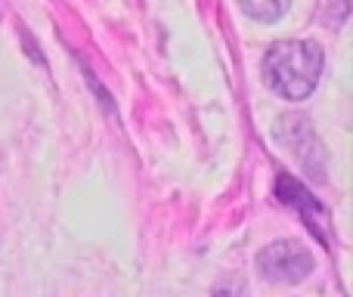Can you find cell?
I'll use <instances>...</instances> for the list:
<instances>
[{"label":"cell","instance_id":"6da1fadb","mask_svg":"<svg viewBox=\"0 0 353 297\" xmlns=\"http://www.w3.org/2000/svg\"><path fill=\"white\" fill-rule=\"evenodd\" d=\"M323 47L316 41H304V37H288L267 50L263 56V81L276 96L288 99V103H301L307 99L319 84L323 74Z\"/></svg>","mask_w":353,"mask_h":297},{"label":"cell","instance_id":"7a4b0ae2","mask_svg":"<svg viewBox=\"0 0 353 297\" xmlns=\"http://www.w3.org/2000/svg\"><path fill=\"white\" fill-rule=\"evenodd\" d=\"M313 267H316V260H313L310 248L294 242V238L273 242L257 254V273L273 285H298L313 273Z\"/></svg>","mask_w":353,"mask_h":297},{"label":"cell","instance_id":"3957f363","mask_svg":"<svg viewBox=\"0 0 353 297\" xmlns=\"http://www.w3.org/2000/svg\"><path fill=\"white\" fill-rule=\"evenodd\" d=\"M276 127V140L288 149V155L307 170L310 180H325V149L313 130L310 118L304 115H282Z\"/></svg>","mask_w":353,"mask_h":297},{"label":"cell","instance_id":"277c9868","mask_svg":"<svg viewBox=\"0 0 353 297\" xmlns=\"http://www.w3.org/2000/svg\"><path fill=\"white\" fill-rule=\"evenodd\" d=\"M276 195H279L282 205H288L307 226H310V232L323 245L335 242V236H332V214H329V207H325L319 198H313V192L301 180H294L292 174H279V180H276Z\"/></svg>","mask_w":353,"mask_h":297},{"label":"cell","instance_id":"5b68a950","mask_svg":"<svg viewBox=\"0 0 353 297\" xmlns=\"http://www.w3.org/2000/svg\"><path fill=\"white\" fill-rule=\"evenodd\" d=\"M236 3L248 19H254L261 25H273L288 12L292 0H236Z\"/></svg>","mask_w":353,"mask_h":297},{"label":"cell","instance_id":"8992f818","mask_svg":"<svg viewBox=\"0 0 353 297\" xmlns=\"http://www.w3.org/2000/svg\"><path fill=\"white\" fill-rule=\"evenodd\" d=\"M214 297H245V285L239 276H230V279H223L217 288H214Z\"/></svg>","mask_w":353,"mask_h":297}]
</instances>
